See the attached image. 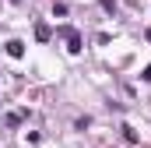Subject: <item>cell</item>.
<instances>
[{
	"instance_id": "2",
	"label": "cell",
	"mask_w": 151,
	"mask_h": 148,
	"mask_svg": "<svg viewBox=\"0 0 151 148\" xmlns=\"http://www.w3.org/2000/svg\"><path fill=\"white\" fill-rule=\"evenodd\" d=\"M7 53H11V57H21L25 49H21V42H7Z\"/></svg>"
},
{
	"instance_id": "3",
	"label": "cell",
	"mask_w": 151,
	"mask_h": 148,
	"mask_svg": "<svg viewBox=\"0 0 151 148\" xmlns=\"http://www.w3.org/2000/svg\"><path fill=\"white\" fill-rule=\"evenodd\" d=\"M11 4H21V0H11Z\"/></svg>"
},
{
	"instance_id": "1",
	"label": "cell",
	"mask_w": 151,
	"mask_h": 148,
	"mask_svg": "<svg viewBox=\"0 0 151 148\" xmlns=\"http://www.w3.org/2000/svg\"><path fill=\"white\" fill-rule=\"evenodd\" d=\"M63 36H67V42H70V53H81V36H77L74 28H63Z\"/></svg>"
}]
</instances>
